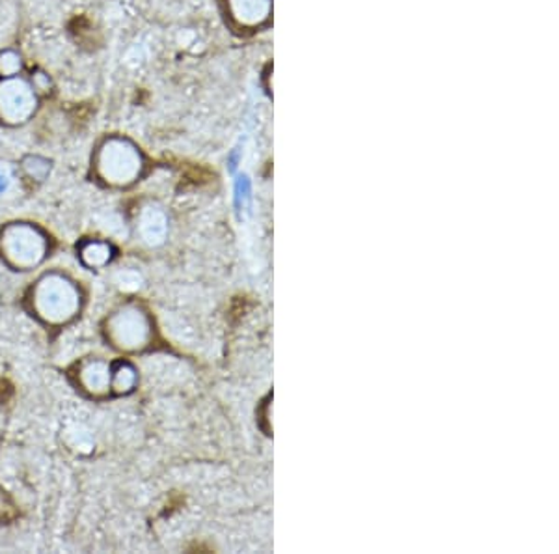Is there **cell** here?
Listing matches in <instances>:
<instances>
[{"label": "cell", "instance_id": "6da1fadb", "mask_svg": "<svg viewBox=\"0 0 559 554\" xmlns=\"http://www.w3.org/2000/svg\"><path fill=\"white\" fill-rule=\"evenodd\" d=\"M26 308L36 321L49 329H62L81 318L86 305L83 284L60 269H49L31 284Z\"/></svg>", "mask_w": 559, "mask_h": 554}, {"label": "cell", "instance_id": "7a4b0ae2", "mask_svg": "<svg viewBox=\"0 0 559 554\" xmlns=\"http://www.w3.org/2000/svg\"><path fill=\"white\" fill-rule=\"evenodd\" d=\"M92 178L105 189H128L144 170L140 148L121 134H105L92 152Z\"/></svg>", "mask_w": 559, "mask_h": 554}, {"label": "cell", "instance_id": "3957f363", "mask_svg": "<svg viewBox=\"0 0 559 554\" xmlns=\"http://www.w3.org/2000/svg\"><path fill=\"white\" fill-rule=\"evenodd\" d=\"M52 247L51 234L33 221H12L0 228V261L15 273L41 268Z\"/></svg>", "mask_w": 559, "mask_h": 554}, {"label": "cell", "instance_id": "277c9868", "mask_svg": "<svg viewBox=\"0 0 559 554\" xmlns=\"http://www.w3.org/2000/svg\"><path fill=\"white\" fill-rule=\"evenodd\" d=\"M103 340L120 353L140 351L150 340V321L140 306L128 303L107 314L102 323Z\"/></svg>", "mask_w": 559, "mask_h": 554}, {"label": "cell", "instance_id": "5b68a950", "mask_svg": "<svg viewBox=\"0 0 559 554\" xmlns=\"http://www.w3.org/2000/svg\"><path fill=\"white\" fill-rule=\"evenodd\" d=\"M41 96L34 89L31 76H0V126L23 128L36 118Z\"/></svg>", "mask_w": 559, "mask_h": 554}, {"label": "cell", "instance_id": "8992f818", "mask_svg": "<svg viewBox=\"0 0 559 554\" xmlns=\"http://www.w3.org/2000/svg\"><path fill=\"white\" fill-rule=\"evenodd\" d=\"M76 389L92 400H107L112 396V363L105 357H84L71 368Z\"/></svg>", "mask_w": 559, "mask_h": 554}, {"label": "cell", "instance_id": "52a82bcc", "mask_svg": "<svg viewBox=\"0 0 559 554\" xmlns=\"http://www.w3.org/2000/svg\"><path fill=\"white\" fill-rule=\"evenodd\" d=\"M76 256L84 268L102 271L110 266V261L115 260L116 250L112 243H108L107 239L88 237L76 245Z\"/></svg>", "mask_w": 559, "mask_h": 554}, {"label": "cell", "instance_id": "ba28073f", "mask_svg": "<svg viewBox=\"0 0 559 554\" xmlns=\"http://www.w3.org/2000/svg\"><path fill=\"white\" fill-rule=\"evenodd\" d=\"M20 166L26 181L33 184H44L45 179L51 176V161L45 160L41 155H26Z\"/></svg>", "mask_w": 559, "mask_h": 554}, {"label": "cell", "instance_id": "9c48e42d", "mask_svg": "<svg viewBox=\"0 0 559 554\" xmlns=\"http://www.w3.org/2000/svg\"><path fill=\"white\" fill-rule=\"evenodd\" d=\"M134 387V369L128 363H112V396L128 394Z\"/></svg>", "mask_w": 559, "mask_h": 554}, {"label": "cell", "instance_id": "30bf717a", "mask_svg": "<svg viewBox=\"0 0 559 554\" xmlns=\"http://www.w3.org/2000/svg\"><path fill=\"white\" fill-rule=\"evenodd\" d=\"M25 73V58L17 49L8 47L0 51V76H13Z\"/></svg>", "mask_w": 559, "mask_h": 554}, {"label": "cell", "instance_id": "8fae6325", "mask_svg": "<svg viewBox=\"0 0 559 554\" xmlns=\"http://www.w3.org/2000/svg\"><path fill=\"white\" fill-rule=\"evenodd\" d=\"M13 517H15V504L7 491L0 487V522L12 521Z\"/></svg>", "mask_w": 559, "mask_h": 554}, {"label": "cell", "instance_id": "7c38bea8", "mask_svg": "<svg viewBox=\"0 0 559 554\" xmlns=\"http://www.w3.org/2000/svg\"><path fill=\"white\" fill-rule=\"evenodd\" d=\"M31 76V81H33L34 89L38 90L39 96L44 97L45 94H49L51 92V79L44 71H34Z\"/></svg>", "mask_w": 559, "mask_h": 554}]
</instances>
